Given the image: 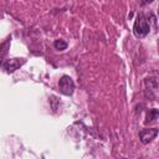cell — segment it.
I'll list each match as a JSON object with an SVG mask.
<instances>
[{
  "instance_id": "obj_3",
  "label": "cell",
  "mask_w": 159,
  "mask_h": 159,
  "mask_svg": "<svg viewBox=\"0 0 159 159\" xmlns=\"http://www.w3.org/2000/svg\"><path fill=\"white\" fill-rule=\"evenodd\" d=\"M58 88L60 92L65 96H71L75 91V82L70 76H62L58 81Z\"/></svg>"
},
{
  "instance_id": "obj_4",
  "label": "cell",
  "mask_w": 159,
  "mask_h": 159,
  "mask_svg": "<svg viewBox=\"0 0 159 159\" xmlns=\"http://www.w3.org/2000/svg\"><path fill=\"white\" fill-rule=\"evenodd\" d=\"M25 63L24 58H9L5 62H0V65L7 71V72H14L17 68H20Z\"/></svg>"
},
{
  "instance_id": "obj_2",
  "label": "cell",
  "mask_w": 159,
  "mask_h": 159,
  "mask_svg": "<svg viewBox=\"0 0 159 159\" xmlns=\"http://www.w3.org/2000/svg\"><path fill=\"white\" fill-rule=\"evenodd\" d=\"M145 84V97L149 99H155L158 96V81L155 76L147 77L144 80Z\"/></svg>"
},
{
  "instance_id": "obj_1",
  "label": "cell",
  "mask_w": 159,
  "mask_h": 159,
  "mask_svg": "<svg viewBox=\"0 0 159 159\" xmlns=\"http://www.w3.org/2000/svg\"><path fill=\"white\" fill-rule=\"evenodd\" d=\"M133 31L134 35L137 37H144L149 34L150 31V25L148 22V20L145 19V16L143 14H139L134 21V26H133Z\"/></svg>"
},
{
  "instance_id": "obj_6",
  "label": "cell",
  "mask_w": 159,
  "mask_h": 159,
  "mask_svg": "<svg viewBox=\"0 0 159 159\" xmlns=\"http://www.w3.org/2000/svg\"><path fill=\"white\" fill-rule=\"evenodd\" d=\"M159 117V111L157 108H152L148 111L147 113V119H145V123H152L154 120H157Z\"/></svg>"
},
{
  "instance_id": "obj_7",
  "label": "cell",
  "mask_w": 159,
  "mask_h": 159,
  "mask_svg": "<svg viewBox=\"0 0 159 159\" xmlns=\"http://www.w3.org/2000/svg\"><path fill=\"white\" fill-rule=\"evenodd\" d=\"M53 46L56 50H60V51H63L67 48V42L63 41V40H55L53 42Z\"/></svg>"
},
{
  "instance_id": "obj_5",
  "label": "cell",
  "mask_w": 159,
  "mask_h": 159,
  "mask_svg": "<svg viewBox=\"0 0 159 159\" xmlns=\"http://www.w3.org/2000/svg\"><path fill=\"white\" fill-rule=\"evenodd\" d=\"M158 135V129L157 128H144L139 132V138L143 144L150 143L155 137Z\"/></svg>"
},
{
  "instance_id": "obj_8",
  "label": "cell",
  "mask_w": 159,
  "mask_h": 159,
  "mask_svg": "<svg viewBox=\"0 0 159 159\" xmlns=\"http://www.w3.org/2000/svg\"><path fill=\"white\" fill-rule=\"evenodd\" d=\"M9 42H10V40H7V41H5L4 43H1L0 45V57H4L6 53H7V47H9Z\"/></svg>"
}]
</instances>
